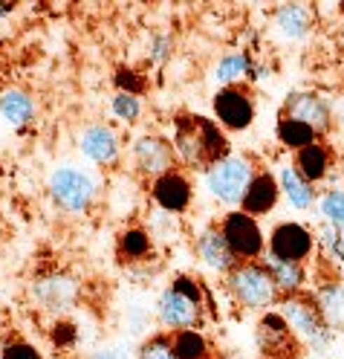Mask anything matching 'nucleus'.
<instances>
[{
    "label": "nucleus",
    "mask_w": 344,
    "mask_h": 359,
    "mask_svg": "<svg viewBox=\"0 0 344 359\" xmlns=\"http://www.w3.org/2000/svg\"><path fill=\"white\" fill-rule=\"evenodd\" d=\"M226 290H228V296L235 299V304L243 307V310L263 313V310H269V307H275L281 302L275 278L261 261L238 264L232 273L226 276Z\"/></svg>",
    "instance_id": "obj_1"
},
{
    "label": "nucleus",
    "mask_w": 344,
    "mask_h": 359,
    "mask_svg": "<svg viewBox=\"0 0 344 359\" xmlns=\"http://www.w3.org/2000/svg\"><path fill=\"white\" fill-rule=\"evenodd\" d=\"M281 313V319L289 325V330L295 333L298 342H304L312 351H324L333 339V330L324 325L321 313L312 302V296L295 293V296H281V302L275 304Z\"/></svg>",
    "instance_id": "obj_2"
},
{
    "label": "nucleus",
    "mask_w": 344,
    "mask_h": 359,
    "mask_svg": "<svg viewBox=\"0 0 344 359\" xmlns=\"http://www.w3.org/2000/svg\"><path fill=\"white\" fill-rule=\"evenodd\" d=\"M255 174H258V165L252 163V156L228 154L223 160H217L214 165L205 168V189H209L212 197H217L220 203L240 206V200Z\"/></svg>",
    "instance_id": "obj_3"
},
{
    "label": "nucleus",
    "mask_w": 344,
    "mask_h": 359,
    "mask_svg": "<svg viewBox=\"0 0 344 359\" xmlns=\"http://www.w3.org/2000/svg\"><path fill=\"white\" fill-rule=\"evenodd\" d=\"M50 194L55 206L67 215H87L96 203V183L87 171L76 165H58L50 174Z\"/></svg>",
    "instance_id": "obj_4"
},
{
    "label": "nucleus",
    "mask_w": 344,
    "mask_h": 359,
    "mask_svg": "<svg viewBox=\"0 0 344 359\" xmlns=\"http://www.w3.org/2000/svg\"><path fill=\"white\" fill-rule=\"evenodd\" d=\"M217 226H220V232L228 243V250H232V255L240 264L243 261H261V255L266 252V238H263L258 217L235 209V212H228Z\"/></svg>",
    "instance_id": "obj_5"
},
{
    "label": "nucleus",
    "mask_w": 344,
    "mask_h": 359,
    "mask_svg": "<svg viewBox=\"0 0 344 359\" xmlns=\"http://www.w3.org/2000/svg\"><path fill=\"white\" fill-rule=\"evenodd\" d=\"M281 116H289V119H298L304 122L318 140H324L327 133L333 130V110H330V102L324 96L312 93V90H295L284 99V107H281Z\"/></svg>",
    "instance_id": "obj_6"
},
{
    "label": "nucleus",
    "mask_w": 344,
    "mask_h": 359,
    "mask_svg": "<svg viewBox=\"0 0 344 359\" xmlns=\"http://www.w3.org/2000/svg\"><path fill=\"white\" fill-rule=\"evenodd\" d=\"M212 104H214L217 125L223 130H246V128H252L255 114H258L255 96H252V90L246 84L243 87H220Z\"/></svg>",
    "instance_id": "obj_7"
},
{
    "label": "nucleus",
    "mask_w": 344,
    "mask_h": 359,
    "mask_svg": "<svg viewBox=\"0 0 344 359\" xmlns=\"http://www.w3.org/2000/svg\"><path fill=\"white\" fill-rule=\"evenodd\" d=\"M202 313H205V304L194 302L186 293H179L177 287L163 290V296L156 302V316H159V325L165 327V333L197 330L202 322Z\"/></svg>",
    "instance_id": "obj_8"
},
{
    "label": "nucleus",
    "mask_w": 344,
    "mask_h": 359,
    "mask_svg": "<svg viewBox=\"0 0 344 359\" xmlns=\"http://www.w3.org/2000/svg\"><path fill=\"white\" fill-rule=\"evenodd\" d=\"M130 156H133V165L142 177L153 180V177H163L168 171H174L179 163H177V154H174V145L156 133H145L133 142L130 148Z\"/></svg>",
    "instance_id": "obj_9"
},
{
    "label": "nucleus",
    "mask_w": 344,
    "mask_h": 359,
    "mask_svg": "<svg viewBox=\"0 0 344 359\" xmlns=\"http://www.w3.org/2000/svg\"><path fill=\"white\" fill-rule=\"evenodd\" d=\"M148 194L163 212L182 215V212H188V206H191L194 189H191V180L179 168H174V171H168L163 177L148 180Z\"/></svg>",
    "instance_id": "obj_10"
},
{
    "label": "nucleus",
    "mask_w": 344,
    "mask_h": 359,
    "mask_svg": "<svg viewBox=\"0 0 344 359\" xmlns=\"http://www.w3.org/2000/svg\"><path fill=\"white\" fill-rule=\"evenodd\" d=\"M171 145H174V154H177V163L205 174V168H209V156H205L200 122H197L194 114H179L174 119V140H171Z\"/></svg>",
    "instance_id": "obj_11"
},
{
    "label": "nucleus",
    "mask_w": 344,
    "mask_h": 359,
    "mask_svg": "<svg viewBox=\"0 0 344 359\" xmlns=\"http://www.w3.org/2000/svg\"><path fill=\"white\" fill-rule=\"evenodd\" d=\"M315 250V235L304 226V223L284 220L269 232V250L272 255H278L284 261H307Z\"/></svg>",
    "instance_id": "obj_12"
},
{
    "label": "nucleus",
    "mask_w": 344,
    "mask_h": 359,
    "mask_svg": "<svg viewBox=\"0 0 344 359\" xmlns=\"http://www.w3.org/2000/svg\"><path fill=\"white\" fill-rule=\"evenodd\" d=\"M78 148L90 163H96L102 168H116L119 160H122V145H119L116 130H113L110 125H104V122L87 125L81 130V137H78Z\"/></svg>",
    "instance_id": "obj_13"
},
{
    "label": "nucleus",
    "mask_w": 344,
    "mask_h": 359,
    "mask_svg": "<svg viewBox=\"0 0 344 359\" xmlns=\"http://www.w3.org/2000/svg\"><path fill=\"white\" fill-rule=\"evenodd\" d=\"M29 293H32V299H35L43 310H53L55 316H58V313L70 310V304L76 302L78 287H76L73 278H67V276H61V273H50V276L32 278Z\"/></svg>",
    "instance_id": "obj_14"
},
{
    "label": "nucleus",
    "mask_w": 344,
    "mask_h": 359,
    "mask_svg": "<svg viewBox=\"0 0 344 359\" xmlns=\"http://www.w3.org/2000/svg\"><path fill=\"white\" fill-rule=\"evenodd\" d=\"M255 336H258V348H261L263 356H281V359H287V356H292V348L298 345L295 333L281 319V313H269V310H266V316H261Z\"/></svg>",
    "instance_id": "obj_15"
},
{
    "label": "nucleus",
    "mask_w": 344,
    "mask_h": 359,
    "mask_svg": "<svg viewBox=\"0 0 344 359\" xmlns=\"http://www.w3.org/2000/svg\"><path fill=\"white\" fill-rule=\"evenodd\" d=\"M278 197H281V186H278V177L266 168H258V174L252 177V183L240 200V212L258 217V215H266L278 206Z\"/></svg>",
    "instance_id": "obj_16"
},
{
    "label": "nucleus",
    "mask_w": 344,
    "mask_h": 359,
    "mask_svg": "<svg viewBox=\"0 0 344 359\" xmlns=\"http://www.w3.org/2000/svg\"><path fill=\"white\" fill-rule=\"evenodd\" d=\"M194 250H197V255H200V261H202L205 266L214 269V273H223V276H228V273H232V269L240 264V261L232 255V250H228V243H226L220 226L202 229V232L197 235V241H194Z\"/></svg>",
    "instance_id": "obj_17"
},
{
    "label": "nucleus",
    "mask_w": 344,
    "mask_h": 359,
    "mask_svg": "<svg viewBox=\"0 0 344 359\" xmlns=\"http://www.w3.org/2000/svg\"><path fill=\"white\" fill-rule=\"evenodd\" d=\"M292 168L301 174L310 186H315V183H321V180H327L330 171H333V148L324 140H318V142H312L301 151H295Z\"/></svg>",
    "instance_id": "obj_18"
},
{
    "label": "nucleus",
    "mask_w": 344,
    "mask_h": 359,
    "mask_svg": "<svg viewBox=\"0 0 344 359\" xmlns=\"http://www.w3.org/2000/svg\"><path fill=\"white\" fill-rule=\"evenodd\" d=\"M261 264L272 273L275 278V287H278L281 296H295L304 290V281H307V269L301 261H284L272 252H263L261 255Z\"/></svg>",
    "instance_id": "obj_19"
},
{
    "label": "nucleus",
    "mask_w": 344,
    "mask_h": 359,
    "mask_svg": "<svg viewBox=\"0 0 344 359\" xmlns=\"http://www.w3.org/2000/svg\"><path fill=\"white\" fill-rule=\"evenodd\" d=\"M272 24L281 38L287 41H301L312 29V12L307 4H281L272 15Z\"/></svg>",
    "instance_id": "obj_20"
},
{
    "label": "nucleus",
    "mask_w": 344,
    "mask_h": 359,
    "mask_svg": "<svg viewBox=\"0 0 344 359\" xmlns=\"http://www.w3.org/2000/svg\"><path fill=\"white\" fill-rule=\"evenodd\" d=\"M38 114V102L20 87H6L0 93V116L12 128H27Z\"/></svg>",
    "instance_id": "obj_21"
},
{
    "label": "nucleus",
    "mask_w": 344,
    "mask_h": 359,
    "mask_svg": "<svg viewBox=\"0 0 344 359\" xmlns=\"http://www.w3.org/2000/svg\"><path fill=\"white\" fill-rule=\"evenodd\" d=\"M252 67H255V61H252L249 53L232 50V53L220 55V61L214 64V70H212V79L220 87H243L252 79Z\"/></svg>",
    "instance_id": "obj_22"
},
{
    "label": "nucleus",
    "mask_w": 344,
    "mask_h": 359,
    "mask_svg": "<svg viewBox=\"0 0 344 359\" xmlns=\"http://www.w3.org/2000/svg\"><path fill=\"white\" fill-rule=\"evenodd\" d=\"M312 302L321 313V319L330 330L341 327L344 325V284L341 281H324L315 293H312Z\"/></svg>",
    "instance_id": "obj_23"
},
{
    "label": "nucleus",
    "mask_w": 344,
    "mask_h": 359,
    "mask_svg": "<svg viewBox=\"0 0 344 359\" xmlns=\"http://www.w3.org/2000/svg\"><path fill=\"white\" fill-rule=\"evenodd\" d=\"M116 255L122 264H142L153 255V235L142 226H128L116 238Z\"/></svg>",
    "instance_id": "obj_24"
},
{
    "label": "nucleus",
    "mask_w": 344,
    "mask_h": 359,
    "mask_svg": "<svg viewBox=\"0 0 344 359\" xmlns=\"http://www.w3.org/2000/svg\"><path fill=\"white\" fill-rule=\"evenodd\" d=\"M278 186H281V194L289 200V206H292V209H301V212H304V209H312V206H315V200H318L315 186H310L307 180L292 168V163L281 168V174H278Z\"/></svg>",
    "instance_id": "obj_25"
},
{
    "label": "nucleus",
    "mask_w": 344,
    "mask_h": 359,
    "mask_svg": "<svg viewBox=\"0 0 344 359\" xmlns=\"http://www.w3.org/2000/svg\"><path fill=\"white\" fill-rule=\"evenodd\" d=\"M275 137H278V142L287 148V151H301L312 142H318L315 133L298 119H289V116H278V125H275Z\"/></svg>",
    "instance_id": "obj_26"
},
{
    "label": "nucleus",
    "mask_w": 344,
    "mask_h": 359,
    "mask_svg": "<svg viewBox=\"0 0 344 359\" xmlns=\"http://www.w3.org/2000/svg\"><path fill=\"white\" fill-rule=\"evenodd\" d=\"M171 342H174L177 359H214V351H212L209 339L202 336V330H179V333H171Z\"/></svg>",
    "instance_id": "obj_27"
},
{
    "label": "nucleus",
    "mask_w": 344,
    "mask_h": 359,
    "mask_svg": "<svg viewBox=\"0 0 344 359\" xmlns=\"http://www.w3.org/2000/svg\"><path fill=\"white\" fill-rule=\"evenodd\" d=\"M197 122H200V133H202V145H205V156H209V165H214L217 160H223V156L232 154L228 151L226 130L217 122L205 119V116H197Z\"/></svg>",
    "instance_id": "obj_28"
},
{
    "label": "nucleus",
    "mask_w": 344,
    "mask_h": 359,
    "mask_svg": "<svg viewBox=\"0 0 344 359\" xmlns=\"http://www.w3.org/2000/svg\"><path fill=\"white\" fill-rule=\"evenodd\" d=\"M315 206H318L321 217H324L330 226L344 229V189L333 186L327 191H321V197L315 200Z\"/></svg>",
    "instance_id": "obj_29"
},
{
    "label": "nucleus",
    "mask_w": 344,
    "mask_h": 359,
    "mask_svg": "<svg viewBox=\"0 0 344 359\" xmlns=\"http://www.w3.org/2000/svg\"><path fill=\"white\" fill-rule=\"evenodd\" d=\"M136 359H177L171 333H153V336H148V339L139 345V351H136Z\"/></svg>",
    "instance_id": "obj_30"
},
{
    "label": "nucleus",
    "mask_w": 344,
    "mask_h": 359,
    "mask_svg": "<svg viewBox=\"0 0 344 359\" xmlns=\"http://www.w3.org/2000/svg\"><path fill=\"white\" fill-rule=\"evenodd\" d=\"M0 353L4 359H43V353L20 336H0Z\"/></svg>",
    "instance_id": "obj_31"
},
{
    "label": "nucleus",
    "mask_w": 344,
    "mask_h": 359,
    "mask_svg": "<svg viewBox=\"0 0 344 359\" xmlns=\"http://www.w3.org/2000/svg\"><path fill=\"white\" fill-rule=\"evenodd\" d=\"M110 110H113V116L122 119V122H136L142 114V102L139 96H130V93H116L110 102Z\"/></svg>",
    "instance_id": "obj_32"
},
{
    "label": "nucleus",
    "mask_w": 344,
    "mask_h": 359,
    "mask_svg": "<svg viewBox=\"0 0 344 359\" xmlns=\"http://www.w3.org/2000/svg\"><path fill=\"white\" fill-rule=\"evenodd\" d=\"M50 339H53L55 348L67 351V348H73L78 342V327L70 319H55L53 322V330H50Z\"/></svg>",
    "instance_id": "obj_33"
},
{
    "label": "nucleus",
    "mask_w": 344,
    "mask_h": 359,
    "mask_svg": "<svg viewBox=\"0 0 344 359\" xmlns=\"http://www.w3.org/2000/svg\"><path fill=\"white\" fill-rule=\"evenodd\" d=\"M116 87L119 93H130V96H142L145 93V79L136 73V70H128V67H119L116 70Z\"/></svg>",
    "instance_id": "obj_34"
},
{
    "label": "nucleus",
    "mask_w": 344,
    "mask_h": 359,
    "mask_svg": "<svg viewBox=\"0 0 344 359\" xmlns=\"http://www.w3.org/2000/svg\"><path fill=\"white\" fill-rule=\"evenodd\" d=\"M171 50H174V43H171L168 35H153V41H151V61L163 64L171 55Z\"/></svg>",
    "instance_id": "obj_35"
},
{
    "label": "nucleus",
    "mask_w": 344,
    "mask_h": 359,
    "mask_svg": "<svg viewBox=\"0 0 344 359\" xmlns=\"http://www.w3.org/2000/svg\"><path fill=\"white\" fill-rule=\"evenodd\" d=\"M333 264H344V229H338V241L333 250Z\"/></svg>",
    "instance_id": "obj_36"
},
{
    "label": "nucleus",
    "mask_w": 344,
    "mask_h": 359,
    "mask_svg": "<svg viewBox=\"0 0 344 359\" xmlns=\"http://www.w3.org/2000/svg\"><path fill=\"white\" fill-rule=\"evenodd\" d=\"M90 359H122V356H119V351H113V348H99Z\"/></svg>",
    "instance_id": "obj_37"
},
{
    "label": "nucleus",
    "mask_w": 344,
    "mask_h": 359,
    "mask_svg": "<svg viewBox=\"0 0 344 359\" xmlns=\"http://www.w3.org/2000/svg\"><path fill=\"white\" fill-rule=\"evenodd\" d=\"M12 12H15L12 0H0V18H6V15H12Z\"/></svg>",
    "instance_id": "obj_38"
},
{
    "label": "nucleus",
    "mask_w": 344,
    "mask_h": 359,
    "mask_svg": "<svg viewBox=\"0 0 344 359\" xmlns=\"http://www.w3.org/2000/svg\"><path fill=\"white\" fill-rule=\"evenodd\" d=\"M0 327H4V307H0Z\"/></svg>",
    "instance_id": "obj_39"
},
{
    "label": "nucleus",
    "mask_w": 344,
    "mask_h": 359,
    "mask_svg": "<svg viewBox=\"0 0 344 359\" xmlns=\"http://www.w3.org/2000/svg\"><path fill=\"white\" fill-rule=\"evenodd\" d=\"M0 359H4V353H0Z\"/></svg>",
    "instance_id": "obj_40"
}]
</instances>
